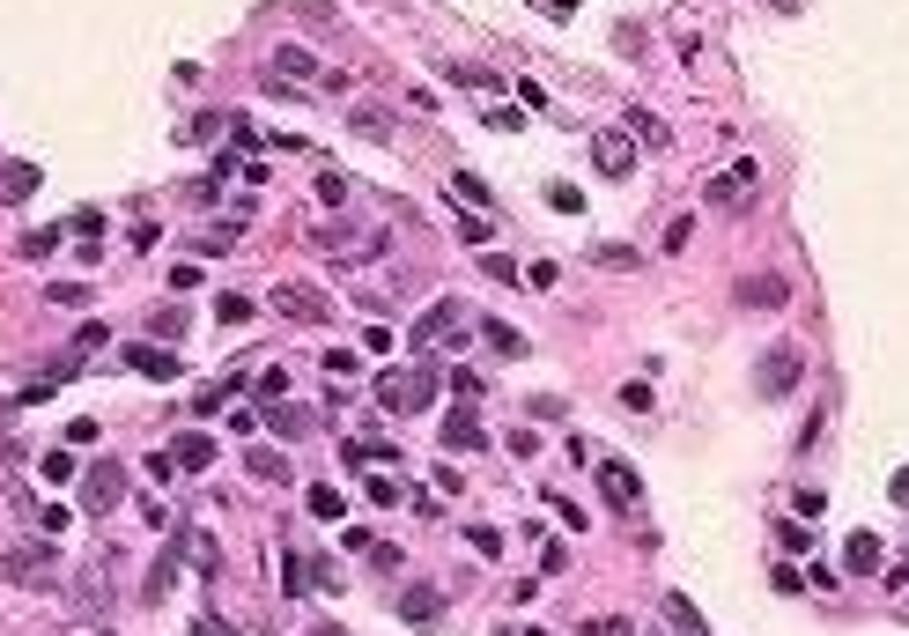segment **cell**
<instances>
[{
    "label": "cell",
    "mask_w": 909,
    "mask_h": 636,
    "mask_svg": "<svg viewBox=\"0 0 909 636\" xmlns=\"http://www.w3.org/2000/svg\"><path fill=\"white\" fill-rule=\"evenodd\" d=\"M178 466H185V474H207V466H215V437H185L178 444Z\"/></svg>",
    "instance_id": "obj_16"
},
{
    "label": "cell",
    "mask_w": 909,
    "mask_h": 636,
    "mask_svg": "<svg viewBox=\"0 0 909 636\" xmlns=\"http://www.w3.org/2000/svg\"><path fill=\"white\" fill-rule=\"evenodd\" d=\"M547 200H555V208H562V215H577V208H584V193H577V185H562V178H555V185H547Z\"/></svg>",
    "instance_id": "obj_30"
},
{
    "label": "cell",
    "mask_w": 909,
    "mask_h": 636,
    "mask_svg": "<svg viewBox=\"0 0 909 636\" xmlns=\"http://www.w3.org/2000/svg\"><path fill=\"white\" fill-rule=\"evenodd\" d=\"M45 481H74V459L67 452H45Z\"/></svg>",
    "instance_id": "obj_32"
},
{
    "label": "cell",
    "mask_w": 909,
    "mask_h": 636,
    "mask_svg": "<svg viewBox=\"0 0 909 636\" xmlns=\"http://www.w3.org/2000/svg\"><path fill=\"white\" fill-rule=\"evenodd\" d=\"M481 444H488V429H481V422H473L466 407H459V415L444 422V452H481Z\"/></svg>",
    "instance_id": "obj_9"
},
{
    "label": "cell",
    "mask_w": 909,
    "mask_h": 636,
    "mask_svg": "<svg viewBox=\"0 0 909 636\" xmlns=\"http://www.w3.org/2000/svg\"><path fill=\"white\" fill-rule=\"evenodd\" d=\"M170 577H178V555H163V563L148 570V600H163V592H170Z\"/></svg>",
    "instance_id": "obj_27"
},
{
    "label": "cell",
    "mask_w": 909,
    "mask_h": 636,
    "mask_svg": "<svg viewBox=\"0 0 909 636\" xmlns=\"http://www.w3.org/2000/svg\"><path fill=\"white\" fill-rule=\"evenodd\" d=\"M599 489L614 511H636L643 503V481H636V466H621V459H599Z\"/></svg>",
    "instance_id": "obj_3"
},
{
    "label": "cell",
    "mask_w": 909,
    "mask_h": 636,
    "mask_svg": "<svg viewBox=\"0 0 909 636\" xmlns=\"http://www.w3.org/2000/svg\"><path fill=\"white\" fill-rule=\"evenodd\" d=\"M252 392H259V400H281V392H289V370H259Z\"/></svg>",
    "instance_id": "obj_26"
},
{
    "label": "cell",
    "mask_w": 909,
    "mask_h": 636,
    "mask_svg": "<svg viewBox=\"0 0 909 636\" xmlns=\"http://www.w3.org/2000/svg\"><path fill=\"white\" fill-rule=\"evenodd\" d=\"M895 496H902V503H909V466H902V474H895Z\"/></svg>",
    "instance_id": "obj_35"
},
{
    "label": "cell",
    "mask_w": 909,
    "mask_h": 636,
    "mask_svg": "<svg viewBox=\"0 0 909 636\" xmlns=\"http://www.w3.org/2000/svg\"><path fill=\"white\" fill-rule=\"evenodd\" d=\"M769 8H776V15H799V8H806V0H769Z\"/></svg>",
    "instance_id": "obj_34"
},
{
    "label": "cell",
    "mask_w": 909,
    "mask_h": 636,
    "mask_svg": "<svg viewBox=\"0 0 909 636\" xmlns=\"http://www.w3.org/2000/svg\"><path fill=\"white\" fill-rule=\"evenodd\" d=\"M784 296H791L784 274H747V282H740V304H747V311H776Z\"/></svg>",
    "instance_id": "obj_8"
},
{
    "label": "cell",
    "mask_w": 909,
    "mask_h": 636,
    "mask_svg": "<svg viewBox=\"0 0 909 636\" xmlns=\"http://www.w3.org/2000/svg\"><path fill=\"white\" fill-rule=\"evenodd\" d=\"M481 333H488V348H496V355H518V348H525V341H518V333H510V326H503V318H488V326H481Z\"/></svg>",
    "instance_id": "obj_25"
},
{
    "label": "cell",
    "mask_w": 909,
    "mask_h": 636,
    "mask_svg": "<svg viewBox=\"0 0 909 636\" xmlns=\"http://www.w3.org/2000/svg\"><path fill=\"white\" fill-rule=\"evenodd\" d=\"M592 156H599L606 178H629L636 171V141L629 134H592Z\"/></svg>",
    "instance_id": "obj_7"
},
{
    "label": "cell",
    "mask_w": 909,
    "mask_h": 636,
    "mask_svg": "<svg viewBox=\"0 0 909 636\" xmlns=\"http://www.w3.org/2000/svg\"><path fill=\"white\" fill-rule=\"evenodd\" d=\"M592 636H636V629H629V614H606V622H599Z\"/></svg>",
    "instance_id": "obj_33"
},
{
    "label": "cell",
    "mask_w": 909,
    "mask_h": 636,
    "mask_svg": "<svg viewBox=\"0 0 909 636\" xmlns=\"http://www.w3.org/2000/svg\"><path fill=\"white\" fill-rule=\"evenodd\" d=\"M126 363H134L141 378H178V355H163V348H148V341H141V348H126Z\"/></svg>",
    "instance_id": "obj_11"
},
{
    "label": "cell",
    "mask_w": 909,
    "mask_h": 636,
    "mask_svg": "<svg viewBox=\"0 0 909 636\" xmlns=\"http://www.w3.org/2000/svg\"><path fill=\"white\" fill-rule=\"evenodd\" d=\"M82 489H89V496H82L89 511H111V503H119V489H126V466H119V459H97Z\"/></svg>",
    "instance_id": "obj_5"
},
{
    "label": "cell",
    "mask_w": 909,
    "mask_h": 636,
    "mask_svg": "<svg viewBox=\"0 0 909 636\" xmlns=\"http://www.w3.org/2000/svg\"><path fill=\"white\" fill-rule=\"evenodd\" d=\"M754 185H762V171H754V163H732V171L710 185V200H740V193H754Z\"/></svg>",
    "instance_id": "obj_12"
},
{
    "label": "cell",
    "mask_w": 909,
    "mask_h": 636,
    "mask_svg": "<svg viewBox=\"0 0 909 636\" xmlns=\"http://www.w3.org/2000/svg\"><path fill=\"white\" fill-rule=\"evenodd\" d=\"M281 585L303 592V585H311V563H303V555H289V563H281Z\"/></svg>",
    "instance_id": "obj_31"
},
{
    "label": "cell",
    "mask_w": 909,
    "mask_h": 636,
    "mask_svg": "<svg viewBox=\"0 0 909 636\" xmlns=\"http://www.w3.org/2000/svg\"><path fill=\"white\" fill-rule=\"evenodd\" d=\"M267 304H274L281 318H289V326H326V318H333V304H326L318 289H303V282H281V289L267 296Z\"/></svg>",
    "instance_id": "obj_2"
},
{
    "label": "cell",
    "mask_w": 909,
    "mask_h": 636,
    "mask_svg": "<svg viewBox=\"0 0 909 636\" xmlns=\"http://www.w3.org/2000/svg\"><path fill=\"white\" fill-rule=\"evenodd\" d=\"M0 570H8L15 585H60V563H45V548H15Z\"/></svg>",
    "instance_id": "obj_6"
},
{
    "label": "cell",
    "mask_w": 909,
    "mask_h": 636,
    "mask_svg": "<svg viewBox=\"0 0 909 636\" xmlns=\"http://www.w3.org/2000/svg\"><path fill=\"white\" fill-rule=\"evenodd\" d=\"M437 607H444V592H437V585H414L407 600H400V614H407V622H437Z\"/></svg>",
    "instance_id": "obj_15"
},
{
    "label": "cell",
    "mask_w": 909,
    "mask_h": 636,
    "mask_svg": "<svg viewBox=\"0 0 909 636\" xmlns=\"http://www.w3.org/2000/svg\"><path fill=\"white\" fill-rule=\"evenodd\" d=\"M274 74H281V82H311V74H318V60H311L303 45H281V52H274Z\"/></svg>",
    "instance_id": "obj_13"
},
{
    "label": "cell",
    "mask_w": 909,
    "mask_h": 636,
    "mask_svg": "<svg viewBox=\"0 0 909 636\" xmlns=\"http://www.w3.org/2000/svg\"><path fill=\"white\" fill-rule=\"evenodd\" d=\"M451 193H459V200H473V208H488V185L473 178V171H459V178H451Z\"/></svg>",
    "instance_id": "obj_28"
},
{
    "label": "cell",
    "mask_w": 909,
    "mask_h": 636,
    "mask_svg": "<svg viewBox=\"0 0 909 636\" xmlns=\"http://www.w3.org/2000/svg\"><path fill=\"white\" fill-rule=\"evenodd\" d=\"M311 636H348V629H340V622H318V629H311Z\"/></svg>",
    "instance_id": "obj_36"
},
{
    "label": "cell",
    "mask_w": 909,
    "mask_h": 636,
    "mask_svg": "<svg viewBox=\"0 0 909 636\" xmlns=\"http://www.w3.org/2000/svg\"><path fill=\"white\" fill-rule=\"evenodd\" d=\"M318 200H326V208H348V178H340V171H318Z\"/></svg>",
    "instance_id": "obj_23"
},
{
    "label": "cell",
    "mask_w": 909,
    "mask_h": 636,
    "mask_svg": "<svg viewBox=\"0 0 909 636\" xmlns=\"http://www.w3.org/2000/svg\"><path fill=\"white\" fill-rule=\"evenodd\" d=\"M303 503H311V518H340V511H348V503H340L333 489H311V496H303Z\"/></svg>",
    "instance_id": "obj_29"
},
{
    "label": "cell",
    "mask_w": 909,
    "mask_h": 636,
    "mask_svg": "<svg viewBox=\"0 0 909 636\" xmlns=\"http://www.w3.org/2000/svg\"><path fill=\"white\" fill-rule=\"evenodd\" d=\"M437 333H459V304H451V296H444V304H429V318L414 326V341H437Z\"/></svg>",
    "instance_id": "obj_14"
},
{
    "label": "cell",
    "mask_w": 909,
    "mask_h": 636,
    "mask_svg": "<svg viewBox=\"0 0 909 636\" xmlns=\"http://www.w3.org/2000/svg\"><path fill=\"white\" fill-rule=\"evenodd\" d=\"M880 533H850V570H880Z\"/></svg>",
    "instance_id": "obj_18"
},
{
    "label": "cell",
    "mask_w": 909,
    "mask_h": 636,
    "mask_svg": "<svg viewBox=\"0 0 909 636\" xmlns=\"http://www.w3.org/2000/svg\"><path fill=\"white\" fill-rule=\"evenodd\" d=\"M629 141H651V148H666V126H658L651 111H629Z\"/></svg>",
    "instance_id": "obj_22"
},
{
    "label": "cell",
    "mask_w": 909,
    "mask_h": 636,
    "mask_svg": "<svg viewBox=\"0 0 909 636\" xmlns=\"http://www.w3.org/2000/svg\"><path fill=\"white\" fill-rule=\"evenodd\" d=\"M244 466H252L259 481H296V466L281 459V452H244Z\"/></svg>",
    "instance_id": "obj_17"
},
{
    "label": "cell",
    "mask_w": 909,
    "mask_h": 636,
    "mask_svg": "<svg viewBox=\"0 0 909 636\" xmlns=\"http://www.w3.org/2000/svg\"><path fill=\"white\" fill-rule=\"evenodd\" d=\"M754 378H762V392H769V400H784V392L799 385V348H769Z\"/></svg>",
    "instance_id": "obj_4"
},
{
    "label": "cell",
    "mask_w": 909,
    "mask_h": 636,
    "mask_svg": "<svg viewBox=\"0 0 909 636\" xmlns=\"http://www.w3.org/2000/svg\"><path fill=\"white\" fill-rule=\"evenodd\" d=\"M274 429L281 437H303V429H311V407H274Z\"/></svg>",
    "instance_id": "obj_24"
},
{
    "label": "cell",
    "mask_w": 909,
    "mask_h": 636,
    "mask_svg": "<svg viewBox=\"0 0 909 636\" xmlns=\"http://www.w3.org/2000/svg\"><path fill=\"white\" fill-rule=\"evenodd\" d=\"M215 318H222V326H244V318H252V296L222 289V296H215Z\"/></svg>",
    "instance_id": "obj_20"
},
{
    "label": "cell",
    "mask_w": 909,
    "mask_h": 636,
    "mask_svg": "<svg viewBox=\"0 0 909 636\" xmlns=\"http://www.w3.org/2000/svg\"><path fill=\"white\" fill-rule=\"evenodd\" d=\"M348 126H355L363 141H392V111H385V104H355V111H348Z\"/></svg>",
    "instance_id": "obj_10"
},
{
    "label": "cell",
    "mask_w": 909,
    "mask_h": 636,
    "mask_svg": "<svg viewBox=\"0 0 909 636\" xmlns=\"http://www.w3.org/2000/svg\"><path fill=\"white\" fill-rule=\"evenodd\" d=\"M0 193H15V200L37 193V171H30V163H8V171H0Z\"/></svg>",
    "instance_id": "obj_21"
},
{
    "label": "cell",
    "mask_w": 909,
    "mask_h": 636,
    "mask_svg": "<svg viewBox=\"0 0 909 636\" xmlns=\"http://www.w3.org/2000/svg\"><path fill=\"white\" fill-rule=\"evenodd\" d=\"M377 400L400 407V415H422V407L437 400V378H429L422 363H414V370H385V378H377Z\"/></svg>",
    "instance_id": "obj_1"
},
{
    "label": "cell",
    "mask_w": 909,
    "mask_h": 636,
    "mask_svg": "<svg viewBox=\"0 0 909 636\" xmlns=\"http://www.w3.org/2000/svg\"><path fill=\"white\" fill-rule=\"evenodd\" d=\"M666 614H673V629H680V636H710V629H703V614L680 600V592H666Z\"/></svg>",
    "instance_id": "obj_19"
}]
</instances>
